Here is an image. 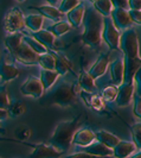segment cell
I'll list each match as a JSON object with an SVG mask.
<instances>
[{"instance_id":"obj_1","label":"cell","mask_w":141,"mask_h":158,"mask_svg":"<svg viewBox=\"0 0 141 158\" xmlns=\"http://www.w3.org/2000/svg\"><path fill=\"white\" fill-rule=\"evenodd\" d=\"M120 49L123 54L125 62V81L132 82L134 81V75L136 70L141 67L140 52H139V38L136 31L129 27L123 31L120 40Z\"/></svg>"},{"instance_id":"obj_2","label":"cell","mask_w":141,"mask_h":158,"mask_svg":"<svg viewBox=\"0 0 141 158\" xmlns=\"http://www.w3.org/2000/svg\"><path fill=\"white\" fill-rule=\"evenodd\" d=\"M84 31L82 35V40L88 47L96 49L101 45L102 31H103V16H101L95 8L87 10L84 19Z\"/></svg>"},{"instance_id":"obj_3","label":"cell","mask_w":141,"mask_h":158,"mask_svg":"<svg viewBox=\"0 0 141 158\" xmlns=\"http://www.w3.org/2000/svg\"><path fill=\"white\" fill-rule=\"evenodd\" d=\"M79 128V119L75 118L72 120L59 123L54 131V135L50 138V145H52L61 152H66L72 144V138Z\"/></svg>"},{"instance_id":"obj_4","label":"cell","mask_w":141,"mask_h":158,"mask_svg":"<svg viewBox=\"0 0 141 158\" xmlns=\"http://www.w3.org/2000/svg\"><path fill=\"white\" fill-rule=\"evenodd\" d=\"M76 95L77 94L75 93L72 85L65 81H61L55 87L51 88V90H49L45 96H42L40 103L46 106L57 105V106L66 107L76 101Z\"/></svg>"},{"instance_id":"obj_5","label":"cell","mask_w":141,"mask_h":158,"mask_svg":"<svg viewBox=\"0 0 141 158\" xmlns=\"http://www.w3.org/2000/svg\"><path fill=\"white\" fill-rule=\"evenodd\" d=\"M102 40L106 42V44L111 49H120V40L121 33L119 29L114 25L110 17L103 18V31H102Z\"/></svg>"},{"instance_id":"obj_6","label":"cell","mask_w":141,"mask_h":158,"mask_svg":"<svg viewBox=\"0 0 141 158\" xmlns=\"http://www.w3.org/2000/svg\"><path fill=\"white\" fill-rule=\"evenodd\" d=\"M25 25V17L23 11L18 6H13L6 13L5 20H4V29L8 33H14L19 29H22Z\"/></svg>"},{"instance_id":"obj_7","label":"cell","mask_w":141,"mask_h":158,"mask_svg":"<svg viewBox=\"0 0 141 158\" xmlns=\"http://www.w3.org/2000/svg\"><path fill=\"white\" fill-rule=\"evenodd\" d=\"M44 86L42 83L40 79L36 76H29L26 81L23 83V86L20 87V92L24 95H29L33 96L34 99H39L44 95Z\"/></svg>"},{"instance_id":"obj_8","label":"cell","mask_w":141,"mask_h":158,"mask_svg":"<svg viewBox=\"0 0 141 158\" xmlns=\"http://www.w3.org/2000/svg\"><path fill=\"white\" fill-rule=\"evenodd\" d=\"M26 144V143H24ZM33 148V152L30 155V158H59L63 152L57 150L52 145L47 144H26Z\"/></svg>"},{"instance_id":"obj_9","label":"cell","mask_w":141,"mask_h":158,"mask_svg":"<svg viewBox=\"0 0 141 158\" xmlns=\"http://www.w3.org/2000/svg\"><path fill=\"white\" fill-rule=\"evenodd\" d=\"M134 81L132 82H123L118 89V95L115 102L119 107H126L132 102L134 96Z\"/></svg>"},{"instance_id":"obj_10","label":"cell","mask_w":141,"mask_h":158,"mask_svg":"<svg viewBox=\"0 0 141 158\" xmlns=\"http://www.w3.org/2000/svg\"><path fill=\"white\" fill-rule=\"evenodd\" d=\"M109 73L113 85L116 86V87H120L125 81V62H123V57H118L109 64Z\"/></svg>"},{"instance_id":"obj_11","label":"cell","mask_w":141,"mask_h":158,"mask_svg":"<svg viewBox=\"0 0 141 158\" xmlns=\"http://www.w3.org/2000/svg\"><path fill=\"white\" fill-rule=\"evenodd\" d=\"M13 56L23 64H36L38 63V58H39V55L34 50H32L24 40Z\"/></svg>"},{"instance_id":"obj_12","label":"cell","mask_w":141,"mask_h":158,"mask_svg":"<svg viewBox=\"0 0 141 158\" xmlns=\"http://www.w3.org/2000/svg\"><path fill=\"white\" fill-rule=\"evenodd\" d=\"M110 18L119 30H127L133 24L131 16L128 13V10H123V8H114L111 11Z\"/></svg>"},{"instance_id":"obj_13","label":"cell","mask_w":141,"mask_h":158,"mask_svg":"<svg viewBox=\"0 0 141 158\" xmlns=\"http://www.w3.org/2000/svg\"><path fill=\"white\" fill-rule=\"evenodd\" d=\"M96 140V133L93 130H90L89 127H82L76 131V133L72 138V144L81 146V148H86L88 145L93 144Z\"/></svg>"},{"instance_id":"obj_14","label":"cell","mask_w":141,"mask_h":158,"mask_svg":"<svg viewBox=\"0 0 141 158\" xmlns=\"http://www.w3.org/2000/svg\"><path fill=\"white\" fill-rule=\"evenodd\" d=\"M109 65V55L107 52H103L101 55L99 56V58L96 60L90 69H89V74L93 76V79H100L101 76H103L107 71V68Z\"/></svg>"},{"instance_id":"obj_15","label":"cell","mask_w":141,"mask_h":158,"mask_svg":"<svg viewBox=\"0 0 141 158\" xmlns=\"http://www.w3.org/2000/svg\"><path fill=\"white\" fill-rule=\"evenodd\" d=\"M82 151H86L88 153H91V155H95V156H100V157H113L114 156L113 149L108 148L107 145L102 144L99 140H95L93 144L83 148Z\"/></svg>"},{"instance_id":"obj_16","label":"cell","mask_w":141,"mask_h":158,"mask_svg":"<svg viewBox=\"0 0 141 158\" xmlns=\"http://www.w3.org/2000/svg\"><path fill=\"white\" fill-rule=\"evenodd\" d=\"M136 150H138V148H136V145L134 143L120 140V143L113 149V151H114V156L113 157L114 158L131 157Z\"/></svg>"},{"instance_id":"obj_17","label":"cell","mask_w":141,"mask_h":158,"mask_svg":"<svg viewBox=\"0 0 141 158\" xmlns=\"http://www.w3.org/2000/svg\"><path fill=\"white\" fill-rule=\"evenodd\" d=\"M84 15H86V7L83 4H79L74 10H71L66 13V18H68V22L71 24V26L79 27L83 23Z\"/></svg>"},{"instance_id":"obj_18","label":"cell","mask_w":141,"mask_h":158,"mask_svg":"<svg viewBox=\"0 0 141 158\" xmlns=\"http://www.w3.org/2000/svg\"><path fill=\"white\" fill-rule=\"evenodd\" d=\"M34 10H37L43 17H46L49 19H52L56 22H59L63 19V12L59 11V8H57L56 6L52 5H42V6H37L33 7Z\"/></svg>"},{"instance_id":"obj_19","label":"cell","mask_w":141,"mask_h":158,"mask_svg":"<svg viewBox=\"0 0 141 158\" xmlns=\"http://www.w3.org/2000/svg\"><path fill=\"white\" fill-rule=\"evenodd\" d=\"M52 56L55 57V62H56V69L55 70L59 74V75H65L68 74L69 71H72V64L71 62L62 54H57L51 51Z\"/></svg>"},{"instance_id":"obj_20","label":"cell","mask_w":141,"mask_h":158,"mask_svg":"<svg viewBox=\"0 0 141 158\" xmlns=\"http://www.w3.org/2000/svg\"><path fill=\"white\" fill-rule=\"evenodd\" d=\"M77 81H79L81 89H82V90H86L88 93L94 94L95 92H96V89H97L96 85H95L94 79H93V76L89 74V71H86V70L81 71Z\"/></svg>"},{"instance_id":"obj_21","label":"cell","mask_w":141,"mask_h":158,"mask_svg":"<svg viewBox=\"0 0 141 158\" xmlns=\"http://www.w3.org/2000/svg\"><path fill=\"white\" fill-rule=\"evenodd\" d=\"M19 76V70L17 69L13 64L1 62L0 63V79L4 82L12 81Z\"/></svg>"},{"instance_id":"obj_22","label":"cell","mask_w":141,"mask_h":158,"mask_svg":"<svg viewBox=\"0 0 141 158\" xmlns=\"http://www.w3.org/2000/svg\"><path fill=\"white\" fill-rule=\"evenodd\" d=\"M95 133H96V140H99L102 144L107 145L110 149H114L120 143V139H119L118 137L115 135H113V133H110V132H108V131L100 130V131H97Z\"/></svg>"},{"instance_id":"obj_23","label":"cell","mask_w":141,"mask_h":158,"mask_svg":"<svg viewBox=\"0 0 141 158\" xmlns=\"http://www.w3.org/2000/svg\"><path fill=\"white\" fill-rule=\"evenodd\" d=\"M32 37H34L37 40H39L42 44H44L46 48H52L55 43L56 36L50 30H39L32 33Z\"/></svg>"},{"instance_id":"obj_24","label":"cell","mask_w":141,"mask_h":158,"mask_svg":"<svg viewBox=\"0 0 141 158\" xmlns=\"http://www.w3.org/2000/svg\"><path fill=\"white\" fill-rule=\"evenodd\" d=\"M23 43V35L14 32V33H10L7 37L5 38V45L8 49V51L14 55L18 50V48L20 47V44Z\"/></svg>"},{"instance_id":"obj_25","label":"cell","mask_w":141,"mask_h":158,"mask_svg":"<svg viewBox=\"0 0 141 158\" xmlns=\"http://www.w3.org/2000/svg\"><path fill=\"white\" fill-rule=\"evenodd\" d=\"M58 73L56 70H47V69H42L40 70V81L44 86V89H50L55 85L56 80L58 77Z\"/></svg>"},{"instance_id":"obj_26","label":"cell","mask_w":141,"mask_h":158,"mask_svg":"<svg viewBox=\"0 0 141 158\" xmlns=\"http://www.w3.org/2000/svg\"><path fill=\"white\" fill-rule=\"evenodd\" d=\"M44 23V18L42 15H29L25 17V26L29 27L32 32L42 30V26Z\"/></svg>"},{"instance_id":"obj_27","label":"cell","mask_w":141,"mask_h":158,"mask_svg":"<svg viewBox=\"0 0 141 158\" xmlns=\"http://www.w3.org/2000/svg\"><path fill=\"white\" fill-rule=\"evenodd\" d=\"M94 4V8L103 17H110L114 6L110 0H96Z\"/></svg>"},{"instance_id":"obj_28","label":"cell","mask_w":141,"mask_h":158,"mask_svg":"<svg viewBox=\"0 0 141 158\" xmlns=\"http://www.w3.org/2000/svg\"><path fill=\"white\" fill-rule=\"evenodd\" d=\"M23 40L31 48L32 50H34L38 55H43V54H46L47 52V48L42 44L39 40H37L34 37H31V36H23Z\"/></svg>"},{"instance_id":"obj_29","label":"cell","mask_w":141,"mask_h":158,"mask_svg":"<svg viewBox=\"0 0 141 158\" xmlns=\"http://www.w3.org/2000/svg\"><path fill=\"white\" fill-rule=\"evenodd\" d=\"M71 27H72V26H71V24L69 23V22L59 20V22H57V23L54 24V25H51V26L49 27V30L52 32L56 37H61L64 33L70 31Z\"/></svg>"},{"instance_id":"obj_30","label":"cell","mask_w":141,"mask_h":158,"mask_svg":"<svg viewBox=\"0 0 141 158\" xmlns=\"http://www.w3.org/2000/svg\"><path fill=\"white\" fill-rule=\"evenodd\" d=\"M38 64L42 67V69H47V70H55L56 69L55 57L52 56L51 52H46V54L39 55Z\"/></svg>"},{"instance_id":"obj_31","label":"cell","mask_w":141,"mask_h":158,"mask_svg":"<svg viewBox=\"0 0 141 158\" xmlns=\"http://www.w3.org/2000/svg\"><path fill=\"white\" fill-rule=\"evenodd\" d=\"M118 89L119 87H116V86H107L106 88H103V90L101 93L102 99L104 101H108V102L115 101L116 95H118Z\"/></svg>"},{"instance_id":"obj_32","label":"cell","mask_w":141,"mask_h":158,"mask_svg":"<svg viewBox=\"0 0 141 158\" xmlns=\"http://www.w3.org/2000/svg\"><path fill=\"white\" fill-rule=\"evenodd\" d=\"M8 117L11 118H18L22 114H24L25 112V105L23 102H14L12 105H10L7 108Z\"/></svg>"},{"instance_id":"obj_33","label":"cell","mask_w":141,"mask_h":158,"mask_svg":"<svg viewBox=\"0 0 141 158\" xmlns=\"http://www.w3.org/2000/svg\"><path fill=\"white\" fill-rule=\"evenodd\" d=\"M131 133H132L133 143L136 145L138 150L141 151V123H136L131 126Z\"/></svg>"},{"instance_id":"obj_34","label":"cell","mask_w":141,"mask_h":158,"mask_svg":"<svg viewBox=\"0 0 141 158\" xmlns=\"http://www.w3.org/2000/svg\"><path fill=\"white\" fill-rule=\"evenodd\" d=\"M77 5H79V0H62V2L59 5V11L63 13H68Z\"/></svg>"},{"instance_id":"obj_35","label":"cell","mask_w":141,"mask_h":158,"mask_svg":"<svg viewBox=\"0 0 141 158\" xmlns=\"http://www.w3.org/2000/svg\"><path fill=\"white\" fill-rule=\"evenodd\" d=\"M32 131L26 126H22L19 127L16 131V138L19 140V142H25L26 139H29L31 137Z\"/></svg>"},{"instance_id":"obj_36","label":"cell","mask_w":141,"mask_h":158,"mask_svg":"<svg viewBox=\"0 0 141 158\" xmlns=\"http://www.w3.org/2000/svg\"><path fill=\"white\" fill-rule=\"evenodd\" d=\"M10 98L7 94V89L5 86L0 87V108H4V110H7L8 106H10Z\"/></svg>"},{"instance_id":"obj_37","label":"cell","mask_w":141,"mask_h":158,"mask_svg":"<svg viewBox=\"0 0 141 158\" xmlns=\"http://www.w3.org/2000/svg\"><path fill=\"white\" fill-rule=\"evenodd\" d=\"M104 100L102 99V96L99 95H91V100H90V107L94 108L95 111H102L104 107Z\"/></svg>"},{"instance_id":"obj_38","label":"cell","mask_w":141,"mask_h":158,"mask_svg":"<svg viewBox=\"0 0 141 158\" xmlns=\"http://www.w3.org/2000/svg\"><path fill=\"white\" fill-rule=\"evenodd\" d=\"M133 113L136 118L141 119V95L139 93L133 96Z\"/></svg>"},{"instance_id":"obj_39","label":"cell","mask_w":141,"mask_h":158,"mask_svg":"<svg viewBox=\"0 0 141 158\" xmlns=\"http://www.w3.org/2000/svg\"><path fill=\"white\" fill-rule=\"evenodd\" d=\"M65 158H111V157H100V156H95V155H91V153H88L86 151H79V152H76V153H72V155H69Z\"/></svg>"},{"instance_id":"obj_40","label":"cell","mask_w":141,"mask_h":158,"mask_svg":"<svg viewBox=\"0 0 141 158\" xmlns=\"http://www.w3.org/2000/svg\"><path fill=\"white\" fill-rule=\"evenodd\" d=\"M132 22L138 25H141V10H128Z\"/></svg>"},{"instance_id":"obj_41","label":"cell","mask_w":141,"mask_h":158,"mask_svg":"<svg viewBox=\"0 0 141 158\" xmlns=\"http://www.w3.org/2000/svg\"><path fill=\"white\" fill-rule=\"evenodd\" d=\"M114 8H123V10H127L129 8V5H128V0H110Z\"/></svg>"},{"instance_id":"obj_42","label":"cell","mask_w":141,"mask_h":158,"mask_svg":"<svg viewBox=\"0 0 141 158\" xmlns=\"http://www.w3.org/2000/svg\"><path fill=\"white\" fill-rule=\"evenodd\" d=\"M134 83H136L138 90H139V94L141 95V67L136 70L135 75H134Z\"/></svg>"},{"instance_id":"obj_43","label":"cell","mask_w":141,"mask_h":158,"mask_svg":"<svg viewBox=\"0 0 141 158\" xmlns=\"http://www.w3.org/2000/svg\"><path fill=\"white\" fill-rule=\"evenodd\" d=\"M129 10H141V0H128Z\"/></svg>"},{"instance_id":"obj_44","label":"cell","mask_w":141,"mask_h":158,"mask_svg":"<svg viewBox=\"0 0 141 158\" xmlns=\"http://www.w3.org/2000/svg\"><path fill=\"white\" fill-rule=\"evenodd\" d=\"M8 117V112L7 110H4V108H0V120H4Z\"/></svg>"},{"instance_id":"obj_45","label":"cell","mask_w":141,"mask_h":158,"mask_svg":"<svg viewBox=\"0 0 141 158\" xmlns=\"http://www.w3.org/2000/svg\"><path fill=\"white\" fill-rule=\"evenodd\" d=\"M131 158H141V151H139V152H134L133 155L131 156Z\"/></svg>"},{"instance_id":"obj_46","label":"cell","mask_w":141,"mask_h":158,"mask_svg":"<svg viewBox=\"0 0 141 158\" xmlns=\"http://www.w3.org/2000/svg\"><path fill=\"white\" fill-rule=\"evenodd\" d=\"M49 2V5H52V6H56L58 4V0H46Z\"/></svg>"},{"instance_id":"obj_47","label":"cell","mask_w":141,"mask_h":158,"mask_svg":"<svg viewBox=\"0 0 141 158\" xmlns=\"http://www.w3.org/2000/svg\"><path fill=\"white\" fill-rule=\"evenodd\" d=\"M2 140H6V142H16V140L10 139V138H0V142H2Z\"/></svg>"},{"instance_id":"obj_48","label":"cell","mask_w":141,"mask_h":158,"mask_svg":"<svg viewBox=\"0 0 141 158\" xmlns=\"http://www.w3.org/2000/svg\"><path fill=\"white\" fill-rule=\"evenodd\" d=\"M0 132H2V133H4V130H1V128H0Z\"/></svg>"},{"instance_id":"obj_49","label":"cell","mask_w":141,"mask_h":158,"mask_svg":"<svg viewBox=\"0 0 141 158\" xmlns=\"http://www.w3.org/2000/svg\"><path fill=\"white\" fill-rule=\"evenodd\" d=\"M90 1H91V2H95V1H96V0H90Z\"/></svg>"},{"instance_id":"obj_50","label":"cell","mask_w":141,"mask_h":158,"mask_svg":"<svg viewBox=\"0 0 141 158\" xmlns=\"http://www.w3.org/2000/svg\"><path fill=\"white\" fill-rule=\"evenodd\" d=\"M139 62H140V64H141V57H140V60H139Z\"/></svg>"},{"instance_id":"obj_51","label":"cell","mask_w":141,"mask_h":158,"mask_svg":"<svg viewBox=\"0 0 141 158\" xmlns=\"http://www.w3.org/2000/svg\"><path fill=\"white\" fill-rule=\"evenodd\" d=\"M18 1H25V0H18Z\"/></svg>"},{"instance_id":"obj_52","label":"cell","mask_w":141,"mask_h":158,"mask_svg":"<svg viewBox=\"0 0 141 158\" xmlns=\"http://www.w3.org/2000/svg\"><path fill=\"white\" fill-rule=\"evenodd\" d=\"M0 158H2V157H0Z\"/></svg>"}]
</instances>
